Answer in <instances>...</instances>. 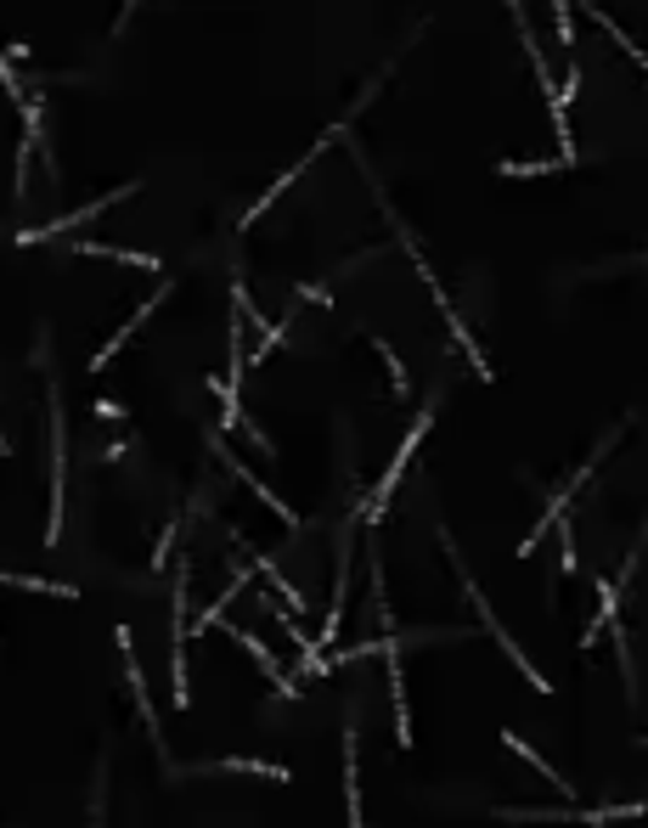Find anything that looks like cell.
<instances>
[{"label": "cell", "mask_w": 648, "mask_h": 828, "mask_svg": "<svg viewBox=\"0 0 648 828\" xmlns=\"http://www.w3.org/2000/svg\"><path fill=\"white\" fill-rule=\"evenodd\" d=\"M609 620H620V586H615V581H598V614H592V620L581 625V637H576V649H581V654L598 642V631H603Z\"/></svg>", "instance_id": "obj_12"}, {"label": "cell", "mask_w": 648, "mask_h": 828, "mask_svg": "<svg viewBox=\"0 0 648 828\" xmlns=\"http://www.w3.org/2000/svg\"><path fill=\"white\" fill-rule=\"evenodd\" d=\"M440 546H445V559H451V570H456V581H462V592H469V603H474V614H480V620H485V631H491V637L502 642V654H508V660L519 666V677H524V682H530L536 693H552V682H547V677H541V671H536V666L524 660V649H519V642H513V637L502 631V620L491 614V603H485V592L474 586V575H469V570H462V559H456V541H451V530H440Z\"/></svg>", "instance_id": "obj_1"}, {"label": "cell", "mask_w": 648, "mask_h": 828, "mask_svg": "<svg viewBox=\"0 0 648 828\" xmlns=\"http://www.w3.org/2000/svg\"><path fill=\"white\" fill-rule=\"evenodd\" d=\"M502 745H508V750H519V756H524V761H530V767H541V778H547V783H552V789H559V795H576V789H570V783H564V778H559V772H552V767H547V761H541V750H530V745H524V739H519V732H502Z\"/></svg>", "instance_id": "obj_17"}, {"label": "cell", "mask_w": 648, "mask_h": 828, "mask_svg": "<svg viewBox=\"0 0 648 828\" xmlns=\"http://www.w3.org/2000/svg\"><path fill=\"white\" fill-rule=\"evenodd\" d=\"M570 158H559V164H502V175H552V169H564Z\"/></svg>", "instance_id": "obj_20"}, {"label": "cell", "mask_w": 648, "mask_h": 828, "mask_svg": "<svg viewBox=\"0 0 648 828\" xmlns=\"http://www.w3.org/2000/svg\"><path fill=\"white\" fill-rule=\"evenodd\" d=\"M136 193V180L130 187H114L108 198H97V204H85V209H73V215H62V220H46V226H35V231H18V243H51V237H62V231H73V226H85V220H97L108 204H119V198H130Z\"/></svg>", "instance_id": "obj_6"}, {"label": "cell", "mask_w": 648, "mask_h": 828, "mask_svg": "<svg viewBox=\"0 0 648 828\" xmlns=\"http://www.w3.org/2000/svg\"><path fill=\"white\" fill-rule=\"evenodd\" d=\"M248 564H254V570L265 575V586H271L276 598H283V609H288V614H305V598H300V592H294V586L283 581V570H276V564L265 559V552H254V546H248Z\"/></svg>", "instance_id": "obj_14"}, {"label": "cell", "mask_w": 648, "mask_h": 828, "mask_svg": "<svg viewBox=\"0 0 648 828\" xmlns=\"http://www.w3.org/2000/svg\"><path fill=\"white\" fill-rule=\"evenodd\" d=\"M615 440H620V428H615V434H603V445H598V451H592V456H587V469H576V474H570V485H564V491H559V496H552V502H547V507H541V519H536V524H530V535H524V541H519V559H530V552H536V546H541V535H547V530H552V524H559V519H564V507H570V496H576V491H587V480H592V474H598V463H603V451H609V445H615Z\"/></svg>", "instance_id": "obj_3"}, {"label": "cell", "mask_w": 648, "mask_h": 828, "mask_svg": "<svg viewBox=\"0 0 648 828\" xmlns=\"http://www.w3.org/2000/svg\"><path fill=\"white\" fill-rule=\"evenodd\" d=\"M215 451H220V463H226V469H232V474H237V480H243V485H248V491H254V496H259V502H265V507H271V513H276V519H283V524H288V530H300V513H294V507H288V502H283V496H276V491H271V485H265V480H254V474H248V469H243V463H237V456H232V451H226V445H220V440H215Z\"/></svg>", "instance_id": "obj_9"}, {"label": "cell", "mask_w": 648, "mask_h": 828, "mask_svg": "<svg viewBox=\"0 0 648 828\" xmlns=\"http://www.w3.org/2000/svg\"><path fill=\"white\" fill-rule=\"evenodd\" d=\"M0 586H18V592H46V598H79V586H68V581H46V575H18V570H0Z\"/></svg>", "instance_id": "obj_15"}, {"label": "cell", "mask_w": 648, "mask_h": 828, "mask_svg": "<svg viewBox=\"0 0 648 828\" xmlns=\"http://www.w3.org/2000/svg\"><path fill=\"white\" fill-rule=\"evenodd\" d=\"M130 12H136V0H125V12H119V29L130 23Z\"/></svg>", "instance_id": "obj_22"}, {"label": "cell", "mask_w": 648, "mask_h": 828, "mask_svg": "<svg viewBox=\"0 0 648 828\" xmlns=\"http://www.w3.org/2000/svg\"><path fill=\"white\" fill-rule=\"evenodd\" d=\"M119 649H125V677H130V693H136V716H141L147 739H153V745H158V756H164V732H158V716H153V704H147V677H141L136 654H130V631H119Z\"/></svg>", "instance_id": "obj_8"}, {"label": "cell", "mask_w": 648, "mask_h": 828, "mask_svg": "<svg viewBox=\"0 0 648 828\" xmlns=\"http://www.w3.org/2000/svg\"><path fill=\"white\" fill-rule=\"evenodd\" d=\"M429 423H434V406H423L418 412V423H412V434L401 440V451H395V463H390V474L373 485V496H366V524H379L384 519V507H390V496H395V485H401V474H406V463H412V451H418V440L429 434Z\"/></svg>", "instance_id": "obj_4"}, {"label": "cell", "mask_w": 648, "mask_h": 828, "mask_svg": "<svg viewBox=\"0 0 648 828\" xmlns=\"http://www.w3.org/2000/svg\"><path fill=\"white\" fill-rule=\"evenodd\" d=\"M164 299H169V276H164V288H158V294H153V299H147V305H141V310H136V316H130V322H125V327H119V333H114V338H108L97 355H90V373H102V366H108V361H114V355H119L130 338H136V327H141V322H147V316H153Z\"/></svg>", "instance_id": "obj_10"}, {"label": "cell", "mask_w": 648, "mask_h": 828, "mask_svg": "<svg viewBox=\"0 0 648 828\" xmlns=\"http://www.w3.org/2000/svg\"><path fill=\"white\" fill-rule=\"evenodd\" d=\"M46 417H51V513H46V546H57V535H62V474H68V456H62V390L51 378V344H46Z\"/></svg>", "instance_id": "obj_2"}, {"label": "cell", "mask_w": 648, "mask_h": 828, "mask_svg": "<svg viewBox=\"0 0 648 828\" xmlns=\"http://www.w3.org/2000/svg\"><path fill=\"white\" fill-rule=\"evenodd\" d=\"M73 254H97V259H119V265H141V270H164L153 254H136V248H108V243H73Z\"/></svg>", "instance_id": "obj_16"}, {"label": "cell", "mask_w": 648, "mask_h": 828, "mask_svg": "<svg viewBox=\"0 0 648 828\" xmlns=\"http://www.w3.org/2000/svg\"><path fill=\"white\" fill-rule=\"evenodd\" d=\"M373 349L384 355V366H390V378H395V395H412V378H406V366H401V355L384 344V338H373Z\"/></svg>", "instance_id": "obj_19"}, {"label": "cell", "mask_w": 648, "mask_h": 828, "mask_svg": "<svg viewBox=\"0 0 648 828\" xmlns=\"http://www.w3.org/2000/svg\"><path fill=\"white\" fill-rule=\"evenodd\" d=\"M497 817H513V822H615V817H648V800H620V806H592V811H581V806H552V811H497Z\"/></svg>", "instance_id": "obj_5"}, {"label": "cell", "mask_w": 648, "mask_h": 828, "mask_svg": "<svg viewBox=\"0 0 648 828\" xmlns=\"http://www.w3.org/2000/svg\"><path fill=\"white\" fill-rule=\"evenodd\" d=\"M355 761H361V739H355V721H344V806H350V828H366V817H361V772H355Z\"/></svg>", "instance_id": "obj_11"}, {"label": "cell", "mask_w": 648, "mask_h": 828, "mask_svg": "<svg viewBox=\"0 0 648 828\" xmlns=\"http://www.w3.org/2000/svg\"><path fill=\"white\" fill-rule=\"evenodd\" d=\"M564 575H576V535L564 530Z\"/></svg>", "instance_id": "obj_21"}, {"label": "cell", "mask_w": 648, "mask_h": 828, "mask_svg": "<svg viewBox=\"0 0 648 828\" xmlns=\"http://www.w3.org/2000/svg\"><path fill=\"white\" fill-rule=\"evenodd\" d=\"M215 625H226V614H220V620H215ZM226 631H232V637H237V642H243V649H248V654H254V666H259V671H265V677H271V688H276V693H283V699H288V704H294V699H300V688H294V682H288V677H283V660H276V654H271V649H265V642H259V637H254V631H243V625H226Z\"/></svg>", "instance_id": "obj_7"}, {"label": "cell", "mask_w": 648, "mask_h": 828, "mask_svg": "<svg viewBox=\"0 0 648 828\" xmlns=\"http://www.w3.org/2000/svg\"><path fill=\"white\" fill-rule=\"evenodd\" d=\"M108 817V756L97 761V778H90V828H102Z\"/></svg>", "instance_id": "obj_18"}, {"label": "cell", "mask_w": 648, "mask_h": 828, "mask_svg": "<svg viewBox=\"0 0 648 828\" xmlns=\"http://www.w3.org/2000/svg\"><path fill=\"white\" fill-rule=\"evenodd\" d=\"M187 772H254V778H271V783H294L288 767H276V761H243V756H226V761H198Z\"/></svg>", "instance_id": "obj_13"}]
</instances>
